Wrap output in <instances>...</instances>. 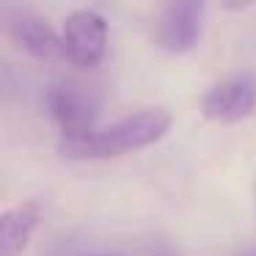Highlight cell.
Wrapping results in <instances>:
<instances>
[{"instance_id": "cell-4", "label": "cell", "mask_w": 256, "mask_h": 256, "mask_svg": "<svg viewBox=\"0 0 256 256\" xmlns=\"http://www.w3.org/2000/svg\"><path fill=\"white\" fill-rule=\"evenodd\" d=\"M3 28L8 39L36 61H61L64 58L61 34H56L52 25L30 8H3Z\"/></svg>"}, {"instance_id": "cell-5", "label": "cell", "mask_w": 256, "mask_h": 256, "mask_svg": "<svg viewBox=\"0 0 256 256\" xmlns=\"http://www.w3.org/2000/svg\"><path fill=\"white\" fill-rule=\"evenodd\" d=\"M204 6L196 0H174L157 14L154 39L168 52H188L198 44Z\"/></svg>"}, {"instance_id": "cell-8", "label": "cell", "mask_w": 256, "mask_h": 256, "mask_svg": "<svg viewBox=\"0 0 256 256\" xmlns=\"http://www.w3.org/2000/svg\"><path fill=\"white\" fill-rule=\"evenodd\" d=\"M91 256H113V254H91Z\"/></svg>"}, {"instance_id": "cell-1", "label": "cell", "mask_w": 256, "mask_h": 256, "mask_svg": "<svg viewBox=\"0 0 256 256\" xmlns=\"http://www.w3.org/2000/svg\"><path fill=\"white\" fill-rule=\"evenodd\" d=\"M171 130V113L162 108H144L110 127L94 130L83 138H61L58 152L66 160H110L162 140Z\"/></svg>"}, {"instance_id": "cell-2", "label": "cell", "mask_w": 256, "mask_h": 256, "mask_svg": "<svg viewBox=\"0 0 256 256\" xmlns=\"http://www.w3.org/2000/svg\"><path fill=\"white\" fill-rule=\"evenodd\" d=\"M100 108V94L91 86L74 83V80L56 83L47 91V110H50L52 122L61 127L64 138H83V135L94 132Z\"/></svg>"}, {"instance_id": "cell-6", "label": "cell", "mask_w": 256, "mask_h": 256, "mask_svg": "<svg viewBox=\"0 0 256 256\" xmlns=\"http://www.w3.org/2000/svg\"><path fill=\"white\" fill-rule=\"evenodd\" d=\"M256 108V83L248 78H228L201 96V116L218 124H232L250 116Z\"/></svg>"}, {"instance_id": "cell-3", "label": "cell", "mask_w": 256, "mask_h": 256, "mask_svg": "<svg viewBox=\"0 0 256 256\" xmlns=\"http://www.w3.org/2000/svg\"><path fill=\"white\" fill-rule=\"evenodd\" d=\"M61 47L69 64L96 66L108 50V20L96 8H74L61 25Z\"/></svg>"}, {"instance_id": "cell-7", "label": "cell", "mask_w": 256, "mask_h": 256, "mask_svg": "<svg viewBox=\"0 0 256 256\" xmlns=\"http://www.w3.org/2000/svg\"><path fill=\"white\" fill-rule=\"evenodd\" d=\"M42 220L39 201H20L0 212V256H22Z\"/></svg>"}]
</instances>
